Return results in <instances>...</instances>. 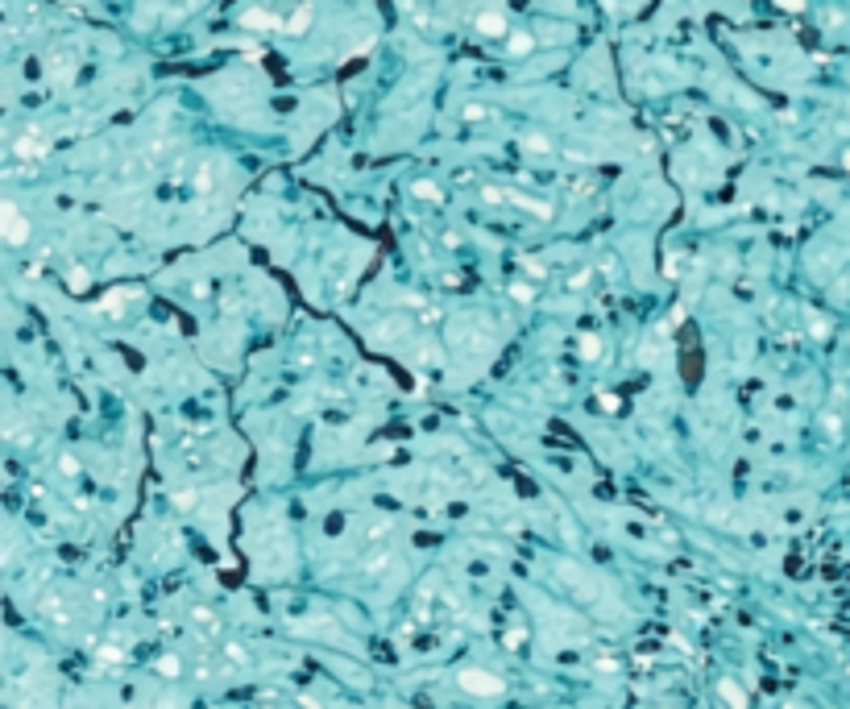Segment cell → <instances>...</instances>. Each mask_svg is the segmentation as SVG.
<instances>
[{
  "label": "cell",
  "mask_w": 850,
  "mask_h": 709,
  "mask_svg": "<svg viewBox=\"0 0 850 709\" xmlns=\"http://www.w3.org/2000/svg\"><path fill=\"white\" fill-rule=\"evenodd\" d=\"M0 232H4L8 245H25V241H29V224H25V216L17 212V203H0Z\"/></svg>",
  "instance_id": "obj_1"
},
{
  "label": "cell",
  "mask_w": 850,
  "mask_h": 709,
  "mask_svg": "<svg viewBox=\"0 0 850 709\" xmlns=\"http://www.w3.org/2000/svg\"><path fill=\"white\" fill-rule=\"evenodd\" d=\"M460 689H464V693H477V697H498V693H502V681H498L494 672L464 668V672H460Z\"/></svg>",
  "instance_id": "obj_2"
},
{
  "label": "cell",
  "mask_w": 850,
  "mask_h": 709,
  "mask_svg": "<svg viewBox=\"0 0 850 709\" xmlns=\"http://www.w3.org/2000/svg\"><path fill=\"white\" fill-rule=\"evenodd\" d=\"M473 29L481 33V37H506V17L498 12V8H485V12H477V21H473Z\"/></svg>",
  "instance_id": "obj_3"
},
{
  "label": "cell",
  "mask_w": 850,
  "mask_h": 709,
  "mask_svg": "<svg viewBox=\"0 0 850 709\" xmlns=\"http://www.w3.org/2000/svg\"><path fill=\"white\" fill-rule=\"evenodd\" d=\"M241 25H245V29H266V33H270V29H282L287 21H278L270 8H245V12H241Z\"/></svg>",
  "instance_id": "obj_4"
},
{
  "label": "cell",
  "mask_w": 850,
  "mask_h": 709,
  "mask_svg": "<svg viewBox=\"0 0 850 709\" xmlns=\"http://www.w3.org/2000/svg\"><path fill=\"white\" fill-rule=\"evenodd\" d=\"M12 154H21V158H37V154H46V141H42L37 133H25V137L12 145Z\"/></svg>",
  "instance_id": "obj_5"
},
{
  "label": "cell",
  "mask_w": 850,
  "mask_h": 709,
  "mask_svg": "<svg viewBox=\"0 0 850 709\" xmlns=\"http://www.w3.org/2000/svg\"><path fill=\"white\" fill-rule=\"evenodd\" d=\"M718 689H722V697L730 701V709H747V693H743V685H739V681H722Z\"/></svg>",
  "instance_id": "obj_6"
},
{
  "label": "cell",
  "mask_w": 850,
  "mask_h": 709,
  "mask_svg": "<svg viewBox=\"0 0 850 709\" xmlns=\"http://www.w3.org/2000/svg\"><path fill=\"white\" fill-rule=\"evenodd\" d=\"M307 25H311V8H299V12H291V17H287V25H282V29H287V33H303Z\"/></svg>",
  "instance_id": "obj_7"
},
{
  "label": "cell",
  "mask_w": 850,
  "mask_h": 709,
  "mask_svg": "<svg viewBox=\"0 0 850 709\" xmlns=\"http://www.w3.org/2000/svg\"><path fill=\"white\" fill-rule=\"evenodd\" d=\"M523 149H527V154H531V149H535V154H552V145H548V137H539V133H535V137L527 133V137H523Z\"/></svg>",
  "instance_id": "obj_8"
},
{
  "label": "cell",
  "mask_w": 850,
  "mask_h": 709,
  "mask_svg": "<svg viewBox=\"0 0 850 709\" xmlns=\"http://www.w3.org/2000/svg\"><path fill=\"white\" fill-rule=\"evenodd\" d=\"M531 46H535V37H531V33H514V37H510V54H527Z\"/></svg>",
  "instance_id": "obj_9"
},
{
  "label": "cell",
  "mask_w": 850,
  "mask_h": 709,
  "mask_svg": "<svg viewBox=\"0 0 850 709\" xmlns=\"http://www.w3.org/2000/svg\"><path fill=\"white\" fill-rule=\"evenodd\" d=\"M411 191H415L419 199H440V187H435V183H427V178H419V183H415Z\"/></svg>",
  "instance_id": "obj_10"
},
{
  "label": "cell",
  "mask_w": 850,
  "mask_h": 709,
  "mask_svg": "<svg viewBox=\"0 0 850 709\" xmlns=\"http://www.w3.org/2000/svg\"><path fill=\"white\" fill-rule=\"evenodd\" d=\"M129 299V291H112L108 299H104V311H120V303Z\"/></svg>",
  "instance_id": "obj_11"
},
{
  "label": "cell",
  "mask_w": 850,
  "mask_h": 709,
  "mask_svg": "<svg viewBox=\"0 0 850 709\" xmlns=\"http://www.w3.org/2000/svg\"><path fill=\"white\" fill-rule=\"evenodd\" d=\"M585 344H581V357H597L602 353V344H593V336H581Z\"/></svg>",
  "instance_id": "obj_12"
},
{
  "label": "cell",
  "mask_w": 850,
  "mask_h": 709,
  "mask_svg": "<svg viewBox=\"0 0 850 709\" xmlns=\"http://www.w3.org/2000/svg\"><path fill=\"white\" fill-rule=\"evenodd\" d=\"M780 4H784V8H801L805 0H780Z\"/></svg>",
  "instance_id": "obj_13"
}]
</instances>
